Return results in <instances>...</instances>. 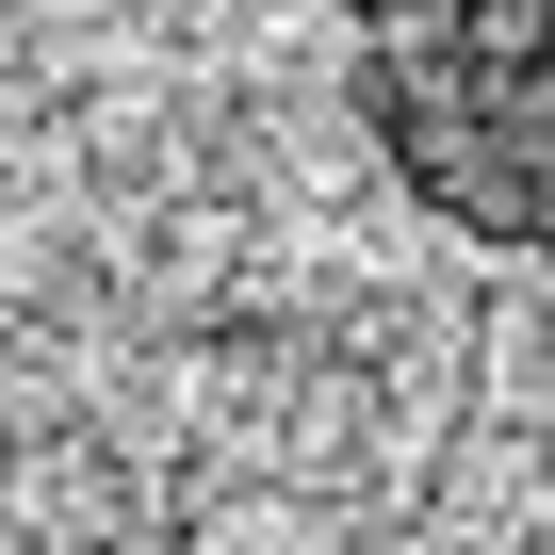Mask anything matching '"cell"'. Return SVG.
<instances>
[{"label":"cell","instance_id":"obj_1","mask_svg":"<svg viewBox=\"0 0 555 555\" xmlns=\"http://www.w3.org/2000/svg\"><path fill=\"white\" fill-rule=\"evenodd\" d=\"M344 99L425 229L555 261V0H344Z\"/></svg>","mask_w":555,"mask_h":555}]
</instances>
